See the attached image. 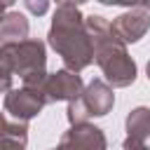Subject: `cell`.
Returning a JSON list of instances; mask_svg holds the SVG:
<instances>
[{
	"mask_svg": "<svg viewBox=\"0 0 150 150\" xmlns=\"http://www.w3.org/2000/svg\"><path fill=\"white\" fill-rule=\"evenodd\" d=\"M47 40L68 70L80 73L94 63V42L84 26V16L75 2L56 5Z\"/></svg>",
	"mask_w": 150,
	"mask_h": 150,
	"instance_id": "1",
	"label": "cell"
},
{
	"mask_svg": "<svg viewBox=\"0 0 150 150\" xmlns=\"http://www.w3.org/2000/svg\"><path fill=\"white\" fill-rule=\"evenodd\" d=\"M84 26L94 42V61L105 75V82L110 87H129L136 80V61L129 56L127 45L120 40V35L112 30V23L101 16L91 14L84 19Z\"/></svg>",
	"mask_w": 150,
	"mask_h": 150,
	"instance_id": "2",
	"label": "cell"
},
{
	"mask_svg": "<svg viewBox=\"0 0 150 150\" xmlns=\"http://www.w3.org/2000/svg\"><path fill=\"white\" fill-rule=\"evenodd\" d=\"M47 66V52L45 42L28 38L23 42H9L0 47V70H2V89L5 94L12 91V77L19 75L21 80L30 73L45 70Z\"/></svg>",
	"mask_w": 150,
	"mask_h": 150,
	"instance_id": "3",
	"label": "cell"
},
{
	"mask_svg": "<svg viewBox=\"0 0 150 150\" xmlns=\"http://www.w3.org/2000/svg\"><path fill=\"white\" fill-rule=\"evenodd\" d=\"M2 105H5L7 117H12V120H16V122H28V120H33L35 115L42 112V108L47 105V101H45L42 94L21 87V89L7 91Z\"/></svg>",
	"mask_w": 150,
	"mask_h": 150,
	"instance_id": "4",
	"label": "cell"
},
{
	"mask_svg": "<svg viewBox=\"0 0 150 150\" xmlns=\"http://www.w3.org/2000/svg\"><path fill=\"white\" fill-rule=\"evenodd\" d=\"M84 91V82L80 77V73H73L68 68H61L56 73H49L47 84H45V101L47 103H56V101H75L80 98Z\"/></svg>",
	"mask_w": 150,
	"mask_h": 150,
	"instance_id": "5",
	"label": "cell"
},
{
	"mask_svg": "<svg viewBox=\"0 0 150 150\" xmlns=\"http://www.w3.org/2000/svg\"><path fill=\"white\" fill-rule=\"evenodd\" d=\"M112 30L120 35L124 45L138 42L148 30H150V12L145 5H136L124 9L117 19H112Z\"/></svg>",
	"mask_w": 150,
	"mask_h": 150,
	"instance_id": "6",
	"label": "cell"
},
{
	"mask_svg": "<svg viewBox=\"0 0 150 150\" xmlns=\"http://www.w3.org/2000/svg\"><path fill=\"white\" fill-rule=\"evenodd\" d=\"M82 103L87 105L89 117H103V115H108L112 110V105H115L112 87L105 80H101V77L91 80L84 87V91H82Z\"/></svg>",
	"mask_w": 150,
	"mask_h": 150,
	"instance_id": "7",
	"label": "cell"
},
{
	"mask_svg": "<svg viewBox=\"0 0 150 150\" xmlns=\"http://www.w3.org/2000/svg\"><path fill=\"white\" fill-rule=\"evenodd\" d=\"M61 138H63V141H68V143H73L77 150H108L105 134H103L98 127L89 124V122L70 127Z\"/></svg>",
	"mask_w": 150,
	"mask_h": 150,
	"instance_id": "8",
	"label": "cell"
},
{
	"mask_svg": "<svg viewBox=\"0 0 150 150\" xmlns=\"http://www.w3.org/2000/svg\"><path fill=\"white\" fill-rule=\"evenodd\" d=\"M0 38L2 45L28 40V19L21 12H5L0 21Z\"/></svg>",
	"mask_w": 150,
	"mask_h": 150,
	"instance_id": "9",
	"label": "cell"
},
{
	"mask_svg": "<svg viewBox=\"0 0 150 150\" xmlns=\"http://www.w3.org/2000/svg\"><path fill=\"white\" fill-rule=\"evenodd\" d=\"M28 143V124L5 117L2 124V150H26Z\"/></svg>",
	"mask_w": 150,
	"mask_h": 150,
	"instance_id": "10",
	"label": "cell"
},
{
	"mask_svg": "<svg viewBox=\"0 0 150 150\" xmlns=\"http://www.w3.org/2000/svg\"><path fill=\"white\" fill-rule=\"evenodd\" d=\"M127 136L136 138V141H148L150 138V108L138 105L127 115Z\"/></svg>",
	"mask_w": 150,
	"mask_h": 150,
	"instance_id": "11",
	"label": "cell"
},
{
	"mask_svg": "<svg viewBox=\"0 0 150 150\" xmlns=\"http://www.w3.org/2000/svg\"><path fill=\"white\" fill-rule=\"evenodd\" d=\"M23 7H26L28 12H33V14L40 16V14H45V12L49 9V2H47V0H38V2H35V0H26Z\"/></svg>",
	"mask_w": 150,
	"mask_h": 150,
	"instance_id": "12",
	"label": "cell"
},
{
	"mask_svg": "<svg viewBox=\"0 0 150 150\" xmlns=\"http://www.w3.org/2000/svg\"><path fill=\"white\" fill-rule=\"evenodd\" d=\"M122 150H150V145H145L143 141H136V138H124V143H122Z\"/></svg>",
	"mask_w": 150,
	"mask_h": 150,
	"instance_id": "13",
	"label": "cell"
},
{
	"mask_svg": "<svg viewBox=\"0 0 150 150\" xmlns=\"http://www.w3.org/2000/svg\"><path fill=\"white\" fill-rule=\"evenodd\" d=\"M145 73H148V80H150V61H148V66H145Z\"/></svg>",
	"mask_w": 150,
	"mask_h": 150,
	"instance_id": "14",
	"label": "cell"
},
{
	"mask_svg": "<svg viewBox=\"0 0 150 150\" xmlns=\"http://www.w3.org/2000/svg\"><path fill=\"white\" fill-rule=\"evenodd\" d=\"M145 7H148V12H150V5H145Z\"/></svg>",
	"mask_w": 150,
	"mask_h": 150,
	"instance_id": "15",
	"label": "cell"
}]
</instances>
